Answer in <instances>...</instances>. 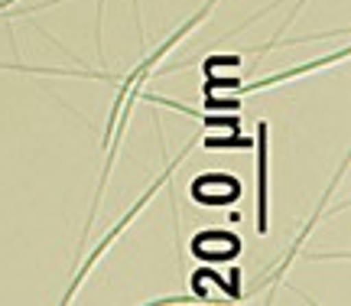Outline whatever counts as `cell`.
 Segmentation results:
<instances>
[{
  "instance_id": "8",
  "label": "cell",
  "mask_w": 351,
  "mask_h": 306,
  "mask_svg": "<svg viewBox=\"0 0 351 306\" xmlns=\"http://www.w3.org/2000/svg\"><path fill=\"white\" fill-rule=\"evenodd\" d=\"M199 143L205 150H221V147H225V150H231V147H234V150H251L254 147L251 137H244L238 130H231V137H205V141H199Z\"/></svg>"
},
{
  "instance_id": "4",
  "label": "cell",
  "mask_w": 351,
  "mask_h": 306,
  "mask_svg": "<svg viewBox=\"0 0 351 306\" xmlns=\"http://www.w3.org/2000/svg\"><path fill=\"white\" fill-rule=\"evenodd\" d=\"M189 251L199 257V261H208V264H221V261H234L241 255V238L234 231H218V228H208V231H199Z\"/></svg>"
},
{
  "instance_id": "7",
  "label": "cell",
  "mask_w": 351,
  "mask_h": 306,
  "mask_svg": "<svg viewBox=\"0 0 351 306\" xmlns=\"http://www.w3.org/2000/svg\"><path fill=\"white\" fill-rule=\"evenodd\" d=\"M348 56V49H339L332 52V56H326V59H315V62H306V65H293V69H287V72H276V75H267V78H257V82H241V95H247V91H261V89H270V85H280V82H289V78H300V75H309V72H315V69H322V65H332V62H341Z\"/></svg>"
},
{
  "instance_id": "5",
  "label": "cell",
  "mask_w": 351,
  "mask_h": 306,
  "mask_svg": "<svg viewBox=\"0 0 351 306\" xmlns=\"http://www.w3.org/2000/svg\"><path fill=\"white\" fill-rule=\"evenodd\" d=\"M192 290H195V296L199 300H205V303H215V300H238L241 296V274L238 277H231V281H221V274H215V270L202 268L192 274Z\"/></svg>"
},
{
  "instance_id": "9",
  "label": "cell",
  "mask_w": 351,
  "mask_h": 306,
  "mask_svg": "<svg viewBox=\"0 0 351 306\" xmlns=\"http://www.w3.org/2000/svg\"><path fill=\"white\" fill-rule=\"evenodd\" d=\"M238 108H241L238 98L234 102H221V98H212V95L205 98V111H238Z\"/></svg>"
},
{
  "instance_id": "2",
  "label": "cell",
  "mask_w": 351,
  "mask_h": 306,
  "mask_svg": "<svg viewBox=\"0 0 351 306\" xmlns=\"http://www.w3.org/2000/svg\"><path fill=\"white\" fill-rule=\"evenodd\" d=\"M215 3H218V0H205V3H202V10H199V13H192V16H189L186 23L179 26V30H176V33H173V36H169V39H166V43H163V46H160V49H153L150 56H147V59H143V62H140L137 69H134V75H127V78H124V85H121V91H117V102H114V108H111V117H108V137H104V143L111 141L114 121H117V115H121V104H124L127 91L134 89V85H140V82H143V78H150L153 65L160 62V59H163L166 52L173 49L176 43H182V39H186L189 33H192V30H195V26H199V23H205V20H208V13L215 10Z\"/></svg>"
},
{
  "instance_id": "1",
  "label": "cell",
  "mask_w": 351,
  "mask_h": 306,
  "mask_svg": "<svg viewBox=\"0 0 351 306\" xmlns=\"http://www.w3.org/2000/svg\"><path fill=\"white\" fill-rule=\"evenodd\" d=\"M192 147H195V141H189L186 147H182V150L176 153V156H173V163H169V166H166V169H163V176H160V179H153V186H150V189H147V192H143V196H140V202L134 205V209H130V212H127V215L121 218V222H117V225H114V228L108 231V235H104V238H101V244H98V248H95V251H91V255L85 257V264L78 268L75 281H72V287L65 290V300H62V303H72V296L78 294V287H82V281H85V274H91V268L98 264V257L104 255V251H108V248H111L114 242H117V235H121V231H127V228H130V222H134V218H137L140 212H143V205L150 202V199H153V196H156V192H160V189H163L166 183H173L176 166H179V163H182V160H186V156H189V150H192Z\"/></svg>"
},
{
  "instance_id": "3",
  "label": "cell",
  "mask_w": 351,
  "mask_h": 306,
  "mask_svg": "<svg viewBox=\"0 0 351 306\" xmlns=\"http://www.w3.org/2000/svg\"><path fill=\"white\" fill-rule=\"evenodd\" d=\"M241 179L228 176V173H202V176L192 179V186H189V196H192V202L199 205H208V209H218V205H231L241 199Z\"/></svg>"
},
{
  "instance_id": "10",
  "label": "cell",
  "mask_w": 351,
  "mask_h": 306,
  "mask_svg": "<svg viewBox=\"0 0 351 306\" xmlns=\"http://www.w3.org/2000/svg\"><path fill=\"white\" fill-rule=\"evenodd\" d=\"M16 0H0V10H7V7H13Z\"/></svg>"
},
{
  "instance_id": "6",
  "label": "cell",
  "mask_w": 351,
  "mask_h": 306,
  "mask_svg": "<svg viewBox=\"0 0 351 306\" xmlns=\"http://www.w3.org/2000/svg\"><path fill=\"white\" fill-rule=\"evenodd\" d=\"M267 137H270V128L267 121L257 124V231L267 235L270 231V196H267Z\"/></svg>"
}]
</instances>
